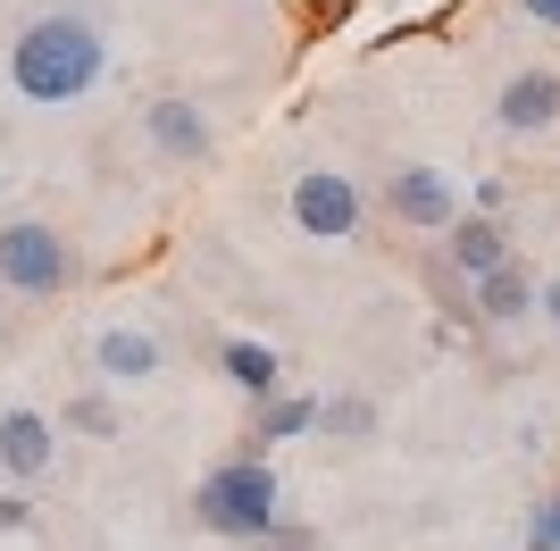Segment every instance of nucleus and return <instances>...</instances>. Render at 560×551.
<instances>
[{
    "mask_svg": "<svg viewBox=\"0 0 560 551\" xmlns=\"http://www.w3.org/2000/svg\"><path fill=\"white\" fill-rule=\"evenodd\" d=\"M101 75H109V34H101V17H84V9H43V17H25L18 43H9V84H18V101H34V109H68Z\"/></svg>",
    "mask_w": 560,
    "mask_h": 551,
    "instance_id": "obj_1",
    "label": "nucleus"
},
{
    "mask_svg": "<svg viewBox=\"0 0 560 551\" xmlns=\"http://www.w3.org/2000/svg\"><path fill=\"white\" fill-rule=\"evenodd\" d=\"M277 518H284V477L268 468V452H234L192 484V527L218 543H268Z\"/></svg>",
    "mask_w": 560,
    "mask_h": 551,
    "instance_id": "obj_2",
    "label": "nucleus"
},
{
    "mask_svg": "<svg viewBox=\"0 0 560 551\" xmlns=\"http://www.w3.org/2000/svg\"><path fill=\"white\" fill-rule=\"evenodd\" d=\"M75 284V243L50 218H0V293L59 301Z\"/></svg>",
    "mask_w": 560,
    "mask_h": 551,
    "instance_id": "obj_3",
    "label": "nucleus"
},
{
    "mask_svg": "<svg viewBox=\"0 0 560 551\" xmlns=\"http://www.w3.org/2000/svg\"><path fill=\"white\" fill-rule=\"evenodd\" d=\"M284 218H293V234H310V243H351V234L369 226V192H360L351 167L310 160L284 184Z\"/></svg>",
    "mask_w": 560,
    "mask_h": 551,
    "instance_id": "obj_4",
    "label": "nucleus"
},
{
    "mask_svg": "<svg viewBox=\"0 0 560 551\" xmlns=\"http://www.w3.org/2000/svg\"><path fill=\"white\" fill-rule=\"evenodd\" d=\"M493 134L502 142H552L560 134V68H511L493 84Z\"/></svg>",
    "mask_w": 560,
    "mask_h": 551,
    "instance_id": "obj_5",
    "label": "nucleus"
},
{
    "mask_svg": "<svg viewBox=\"0 0 560 551\" xmlns=\"http://www.w3.org/2000/svg\"><path fill=\"white\" fill-rule=\"evenodd\" d=\"M385 218L410 226V234H444L452 218H460V184L435 160H401L394 176H385Z\"/></svg>",
    "mask_w": 560,
    "mask_h": 551,
    "instance_id": "obj_6",
    "label": "nucleus"
},
{
    "mask_svg": "<svg viewBox=\"0 0 560 551\" xmlns=\"http://www.w3.org/2000/svg\"><path fill=\"white\" fill-rule=\"evenodd\" d=\"M142 142H151L160 160H176V167H201V160L218 151V126H210V109H201V101L160 92V101H142Z\"/></svg>",
    "mask_w": 560,
    "mask_h": 551,
    "instance_id": "obj_7",
    "label": "nucleus"
},
{
    "mask_svg": "<svg viewBox=\"0 0 560 551\" xmlns=\"http://www.w3.org/2000/svg\"><path fill=\"white\" fill-rule=\"evenodd\" d=\"M468 318L486 326V335H511V326H527L536 318V268L527 259H502V268H486L477 284H468Z\"/></svg>",
    "mask_w": 560,
    "mask_h": 551,
    "instance_id": "obj_8",
    "label": "nucleus"
},
{
    "mask_svg": "<svg viewBox=\"0 0 560 551\" xmlns=\"http://www.w3.org/2000/svg\"><path fill=\"white\" fill-rule=\"evenodd\" d=\"M511 259V234H502V218H486V209H460L444 226V243H435V268L460 276V284H477L486 268H502Z\"/></svg>",
    "mask_w": 560,
    "mask_h": 551,
    "instance_id": "obj_9",
    "label": "nucleus"
},
{
    "mask_svg": "<svg viewBox=\"0 0 560 551\" xmlns=\"http://www.w3.org/2000/svg\"><path fill=\"white\" fill-rule=\"evenodd\" d=\"M50 459H59V418L50 410H0V477L34 484V477H50Z\"/></svg>",
    "mask_w": 560,
    "mask_h": 551,
    "instance_id": "obj_10",
    "label": "nucleus"
},
{
    "mask_svg": "<svg viewBox=\"0 0 560 551\" xmlns=\"http://www.w3.org/2000/svg\"><path fill=\"white\" fill-rule=\"evenodd\" d=\"M160 335H151V326H101L93 335V376L101 385H151V376H160Z\"/></svg>",
    "mask_w": 560,
    "mask_h": 551,
    "instance_id": "obj_11",
    "label": "nucleus"
},
{
    "mask_svg": "<svg viewBox=\"0 0 560 551\" xmlns=\"http://www.w3.org/2000/svg\"><path fill=\"white\" fill-rule=\"evenodd\" d=\"M218 376H226L243 401H268V392H284V351L259 343V335H226V343H218Z\"/></svg>",
    "mask_w": 560,
    "mask_h": 551,
    "instance_id": "obj_12",
    "label": "nucleus"
},
{
    "mask_svg": "<svg viewBox=\"0 0 560 551\" xmlns=\"http://www.w3.org/2000/svg\"><path fill=\"white\" fill-rule=\"evenodd\" d=\"M376 426H385V410H376L369 392H335V401H318V435H327V443H376Z\"/></svg>",
    "mask_w": 560,
    "mask_h": 551,
    "instance_id": "obj_13",
    "label": "nucleus"
},
{
    "mask_svg": "<svg viewBox=\"0 0 560 551\" xmlns=\"http://www.w3.org/2000/svg\"><path fill=\"white\" fill-rule=\"evenodd\" d=\"M310 426H318V401H310V392H268L252 443H293V435H310Z\"/></svg>",
    "mask_w": 560,
    "mask_h": 551,
    "instance_id": "obj_14",
    "label": "nucleus"
},
{
    "mask_svg": "<svg viewBox=\"0 0 560 551\" xmlns=\"http://www.w3.org/2000/svg\"><path fill=\"white\" fill-rule=\"evenodd\" d=\"M59 426H68V435H101V443H109L117 435V401H109V392H75L68 410H59Z\"/></svg>",
    "mask_w": 560,
    "mask_h": 551,
    "instance_id": "obj_15",
    "label": "nucleus"
},
{
    "mask_svg": "<svg viewBox=\"0 0 560 551\" xmlns=\"http://www.w3.org/2000/svg\"><path fill=\"white\" fill-rule=\"evenodd\" d=\"M518 551H560V493L527 509V543H518Z\"/></svg>",
    "mask_w": 560,
    "mask_h": 551,
    "instance_id": "obj_16",
    "label": "nucleus"
},
{
    "mask_svg": "<svg viewBox=\"0 0 560 551\" xmlns=\"http://www.w3.org/2000/svg\"><path fill=\"white\" fill-rule=\"evenodd\" d=\"M511 17H518V25H536V34H552V43H560V0H511Z\"/></svg>",
    "mask_w": 560,
    "mask_h": 551,
    "instance_id": "obj_17",
    "label": "nucleus"
},
{
    "mask_svg": "<svg viewBox=\"0 0 560 551\" xmlns=\"http://www.w3.org/2000/svg\"><path fill=\"white\" fill-rule=\"evenodd\" d=\"M318 543V535L302 527V518H277V527H268V551H310Z\"/></svg>",
    "mask_w": 560,
    "mask_h": 551,
    "instance_id": "obj_18",
    "label": "nucleus"
},
{
    "mask_svg": "<svg viewBox=\"0 0 560 551\" xmlns=\"http://www.w3.org/2000/svg\"><path fill=\"white\" fill-rule=\"evenodd\" d=\"M536 318L560 335V268H552V276H536Z\"/></svg>",
    "mask_w": 560,
    "mask_h": 551,
    "instance_id": "obj_19",
    "label": "nucleus"
},
{
    "mask_svg": "<svg viewBox=\"0 0 560 551\" xmlns=\"http://www.w3.org/2000/svg\"><path fill=\"white\" fill-rule=\"evenodd\" d=\"M34 527V502H25V493H0V535H25Z\"/></svg>",
    "mask_w": 560,
    "mask_h": 551,
    "instance_id": "obj_20",
    "label": "nucleus"
},
{
    "mask_svg": "<svg viewBox=\"0 0 560 551\" xmlns=\"http://www.w3.org/2000/svg\"><path fill=\"white\" fill-rule=\"evenodd\" d=\"M468 201L486 209V218H502V201H511V184H502V176H486V184H477V192H468Z\"/></svg>",
    "mask_w": 560,
    "mask_h": 551,
    "instance_id": "obj_21",
    "label": "nucleus"
}]
</instances>
